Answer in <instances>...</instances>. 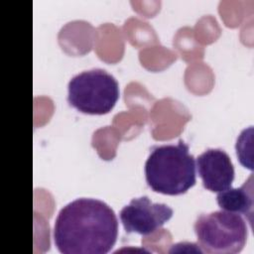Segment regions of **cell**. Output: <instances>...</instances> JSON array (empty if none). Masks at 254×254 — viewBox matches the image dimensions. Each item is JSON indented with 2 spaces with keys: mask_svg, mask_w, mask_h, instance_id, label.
Returning a JSON list of instances; mask_svg holds the SVG:
<instances>
[{
  "mask_svg": "<svg viewBox=\"0 0 254 254\" xmlns=\"http://www.w3.org/2000/svg\"><path fill=\"white\" fill-rule=\"evenodd\" d=\"M118 236V220L113 209L96 198L80 197L58 213L54 241L64 254H105Z\"/></svg>",
  "mask_w": 254,
  "mask_h": 254,
  "instance_id": "1",
  "label": "cell"
},
{
  "mask_svg": "<svg viewBox=\"0 0 254 254\" xmlns=\"http://www.w3.org/2000/svg\"><path fill=\"white\" fill-rule=\"evenodd\" d=\"M195 161L189 146L178 144L154 146L145 163L147 185L156 192L178 195L195 184Z\"/></svg>",
  "mask_w": 254,
  "mask_h": 254,
  "instance_id": "2",
  "label": "cell"
},
{
  "mask_svg": "<svg viewBox=\"0 0 254 254\" xmlns=\"http://www.w3.org/2000/svg\"><path fill=\"white\" fill-rule=\"evenodd\" d=\"M193 229L202 252L211 254L239 253L248 236L242 216L223 209L200 214Z\"/></svg>",
  "mask_w": 254,
  "mask_h": 254,
  "instance_id": "3",
  "label": "cell"
},
{
  "mask_svg": "<svg viewBox=\"0 0 254 254\" xmlns=\"http://www.w3.org/2000/svg\"><path fill=\"white\" fill-rule=\"evenodd\" d=\"M69 105L86 114H106L119 98V84L115 77L102 68L84 70L67 85Z\"/></svg>",
  "mask_w": 254,
  "mask_h": 254,
  "instance_id": "4",
  "label": "cell"
},
{
  "mask_svg": "<svg viewBox=\"0 0 254 254\" xmlns=\"http://www.w3.org/2000/svg\"><path fill=\"white\" fill-rule=\"evenodd\" d=\"M166 203H155L146 195L133 198L120 211V220L127 233L149 235L162 227L172 216Z\"/></svg>",
  "mask_w": 254,
  "mask_h": 254,
  "instance_id": "5",
  "label": "cell"
},
{
  "mask_svg": "<svg viewBox=\"0 0 254 254\" xmlns=\"http://www.w3.org/2000/svg\"><path fill=\"white\" fill-rule=\"evenodd\" d=\"M196 168L203 187L219 192L231 187L234 180V167L221 149H207L196 158Z\"/></svg>",
  "mask_w": 254,
  "mask_h": 254,
  "instance_id": "6",
  "label": "cell"
},
{
  "mask_svg": "<svg viewBox=\"0 0 254 254\" xmlns=\"http://www.w3.org/2000/svg\"><path fill=\"white\" fill-rule=\"evenodd\" d=\"M216 200L221 209L235 213H242L245 216L249 215L252 220L254 205L252 175L240 188L233 189L230 187L219 191L216 196Z\"/></svg>",
  "mask_w": 254,
  "mask_h": 254,
  "instance_id": "7",
  "label": "cell"
}]
</instances>
